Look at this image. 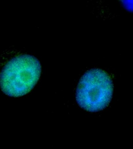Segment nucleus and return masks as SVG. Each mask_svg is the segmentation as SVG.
Here are the masks:
<instances>
[{
	"label": "nucleus",
	"mask_w": 133,
	"mask_h": 149,
	"mask_svg": "<svg viewBox=\"0 0 133 149\" xmlns=\"http://www.w3.org/2000/svg\"><path fill=\"white\" fill-rule=\"evenodd\" d=\"M41 73L40 63L37 58L28 54L17 56L9 61L1 72V89L8 96H23L34 88Z\"/></svg>",
	"instance_id": "1"
},
{
	"label": "nucleus",
	"mask_w": 133,
	"mask_h": 149,
	"mask_svg": "<svg viewBox=\"0 0 133 149\" xmlns=\"http://www.w3.org/2000/svg\"><path fill=\"white\" fill-rule=\"evenodd\" d=\"M113 92V81L108 73L100 69H93L87 71L80 79L76 99L83 109L97 112L108 105Z\"/></svg>",
	"instance_id": "2"
},
{
	"label": "nucleus",
	"mask_w": 133,
	"mask_h": 149,
	"mask_svg": "<svg viewBox=\"0 0 133 149\" xmlns=\"http://www.w3.org/2000/svg\"><path fill=\"white\" fill-rule=\"evenodd\" d=\"M123 4L127 10L133 11V1H123Z\"/></svg>",
	"instance_id": "3"
}]
</instances>
